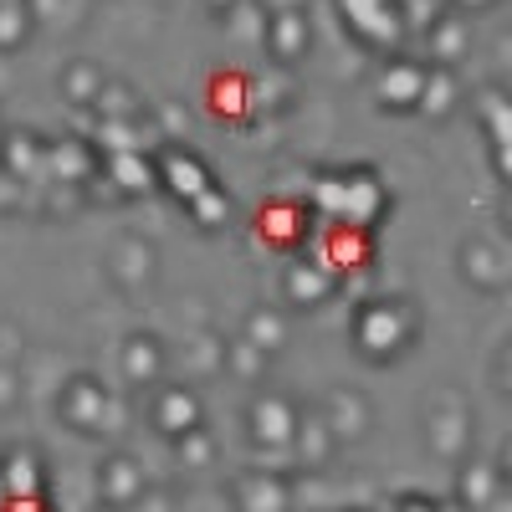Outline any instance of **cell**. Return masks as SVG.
<instances>
[{"mask_svg":"<svg viewBox=\"0 0 512 512\" xmlns=\"http://www.w3.org/2000/svg\"><path fill=\"white\" fill-rule=\"evenodd\" d=\"M354 344H359L364 359H379V364L400 359L415 344V313H410V303H400V297H369V303H359V313H354Z\"/></svg>","mask_w":512,"mask_h":512,"instance_id":"cell-1","label":"cell"},{"mask_svg":"<svg viewBox=\"0 0 512 512\" xmlns=\"http://www.w3.org/2000/svg\"><path fill=\"white\" fill-rule=\"evenodd\" d=\"M338 16L344 26L364 41V47H379V52H395L400 47V0H338Z\"/></svg>","mask_w":512,"mask_h":512,"instance_id":"cell-2","label":"cell"},{"mask_svg":"<svg viewBox=\"0 0 512 512\" xmlns=\"http://www.w3.org/2000/svg\"><path fill=\"white\" fill-rule=\"evenodd\" d=\"M425 77H431V67H420V62H410V57H395L390 67L379 72V82H374L379 108H390V113H420Z\"/></svg>","mask_w":512,"mask_h":512,"instance_id":"cell-3","label":"cell"},{"mask_svg":"<svg viewBox=\"0 0 512 512\" xmlns=\"http://www.w3.org/2000/svg\"><path fill=\"white\" fill-rule=\"evenodd\" d=\"M154 175H159V185L175 195V200H195L200 190H210L216 180H210V169H205V159L200 154H190L185 144H169L164 154H159V164H154Z\"/></svg>","mask_w":512,"mask_h":512,"instance_id":"cell-4","label":"cell"},{"mask_svg":"<svg viewBox=\"0 0 512 512\" xmlns=\"http://www.w3.org/2000/svg\"><path fill=\"white\" fill-rule=\"evenodd\" d=\"M108 415H113V400L98 379H88V374L67 379V390H62V420L67 425H77V431H103Z\"/></svg>","mask_w":512,"mask_h":512,"instance_id":"cell-5","label":"cell"},{"mask_svg":"<svg viewBox=\"0 0 512 512\" xmlns=\"http://www.w3.org/2000/svg\"><path fill=\"white\" fill-rule=\"evenodd\" d=\"M297 431H303V420H297V410L282 395H267V400L251 405V441L256 446L287 451V446H297Z\"/></svg>","mask_w":512,"mask_h":512,"instance_id":"cell-6","label":"cell"},{"mask_svg":"<svg viewBox=\"0 0 512 512\" xmlns=\"http://www.w3.org/2000/svg\"><path fill=\"white\" fill-rule=\"evenodd\" d=\"M384 205H390V195H384L374 169H349L344 175V216H338V226H364L369 231L384 216Z\"/></svg>","mask_w":512,"mask_h":512,"instance_id":"cell-7","label":"cell"},{"mask_svg":"<svg viewBox=\"0 0 512 512\" xmlns=\"http://www.w3.org/2000/svg\"><path fill=\"white\" fill-rule=\"evenodd\" d=\"M308 47H313V26H308V16L297 11V6L272 11V21H267V52L287 67V62H303Z\"/></svg>","mask_w":512,"mask_h":512,"instance_id":"cell-8","label":"cell"},{"mask_svg":"<svg viewBox=\"0 0 512 512\" xmlns=\"http://www.w3.org/2000/svg\"><path fill=\"white\" fill-rule=\"evenodd\" d=\"M154 425H159L169 441H185L190 431H200V400H195L190 384H169V390H159Z\"/></svg>","mask_w":512,"mask_h":512,"instance_id":"cell-9","label":"cell"},{"mask_svg":"<svg viewBox=\"0 0 512 512\" xmlns=\"http://www.w3.org/2000/svg\"><path fill=\"white\" fill-rule=\"evenodd\" d=\"M333 267L328 262H313V256H297V262L287 267V297L297 308H318L323 297L333 292Z\"/></svg>","mask_w":512,"mask_h":512,"instance_id":"cell-10","label":"cell"},{"mask_svg":"<svg viewBox=\"0 0 512 512\" xmlns=\"http://www.w3.org/2000/svg\"><path fill=\"white\" fill-rule=\"evenodd\" d=\"M318 262H328L338 277L354 272V267H364V262H369V231H364V226H338V231L323 241Z\"/></svg>","mask_w":512,"mask_h":512,"instance_id":"cell-11","label":"cell"},{"mask_svg":"<svg viewBox=\"0 0 512 512\" xmlns=\"http://www.w3.org/2000/svg\"><path fill=\"white\" fill-rule=\"evenodd\" d=\"M0 482H6V497L21 502V497H41V461L31 451H11L6 466H0Z\"/></svg>","mask_w":512,"mask_h":512,"instance_id":"cell-12","label":"cell"},{"mask_svg":"<svg viewBox=\"0 0 512 512\" xmlns=\"http://www.w3.org/2000/svg\"><path fill=\"white\" fill-rule=\"evenodd\" d=\"M108 169H113V185H118L123 195H149V190L159 185L154 164H149L144 154H113Z\"/></svg>","mask_w":512,"mask_h":512,"instance_id":"cell-13","label":"cell"},{"mask_svg":"<svg viewBox=\"0 0 512 512\" xmlns=\"http://www.w3.org/2000/svg\"><path fill=\"white\" fill-rule=\"evenodd\" d=\"M159 364H164V349L154 344L149 333L128 338V349H123V374H128V379H134V384H149V379L159 374Z\"/></svg>","mask_w":512,"mask_h":512,"instance_id":"cell-14","label":"cell"},{"mask_svg":"<svg viewBox=\"0 0 512 512\" xmlns=\"http://www.w3.org/2000/svg\"><path fill=\"white\" fill-rule=\"evenodd\" d=\"M139 487H144V477H139V466L128 461V456H113L108 466H103V497L108 502H134L139 497Z\"/></svg>","mask_w":512,"mask_h":512,"instance_id":"cell-15","label":"cell"},{"mask_svg":"<svg viewBox=\"0 0 512 512\" xmlns=\"http://www.w3.org/2000/svg\"><path fill=\"white\" fill-rule=\"evenodd\" d=\"M31 26H36L31 6H21V0H0V52H21Z\"/></svg>","mask_w":512,"mask_h":512,"instance_id":"cell-16","label":"cell"},{"mask_svg":"<svg viewBox=\"0 0 512 512\" xmlns=\"http://www.w3.org/2000/svg\"><path fill=\"white\" fill-rule=\"evenodd\" d=\"M236 497H241V512H282V502H287L277 477H241Z\"/></svg>","mask_w":512,"mask_h":512,"instance_id":"cell-17","label":"cell"},{"mask_svg":"<svg viewBox=\"0 0 512 512\" xmlns=\"http://www.w3.org/2000/svg\"><path fill=\"white\" fill-rule=\"evenodd\" d=\"M477 113H482L487 134H492V149H497V144H512V98H507V93L487 88V93L477 98Z\"/></svg>","mask_w":512,"mask_h":512,"instance_id":"cell-18","label":"cell"},{"mask_svg":"<svg viewBox=\"0 0 512 512\" xmlns=\"http://www.w3.org/2000/svg\"><path fill=\"white\" fill-rule=\"evenodd\" d=\"M88 154H93V144L67 139V144H52V149H47V164H52V175H57V180H82V175H93Z\"/></svg>","mask_w":512,"mask_h":512,"instance_id":"cell-19","label":"cell"},{"mask_svg":"<svg viewBox=\"0 0 512 512\" xmlns=\"http://www.w3.org/2000/svg\"><path fill=\"white\" fill-rule=\"evenodd\" d=\"M62 93H67V103H77V108H93L98 93H103V72H98L93 62H72L67 77H62Z\"/></svg>","mask_w":512,"mask_h":512,"instance_id":"cell-20","label":"cell"},{"mask_svg":"<svg viewBox=\"0 0 512 512\" xmlns=\"http://www.w3.org/2000/svg\"><path fill=\"white\" fill-rule=\"evenodd\" d=\"M262 231L277 246H297V236H303V216H297L292 205H267L262 210Z\"/></svg>","mask_w":512,"mask_h":512,"instance_id":"cell-21","label":"cell"},{"mask_svg":"<svg viewBox=\"0 0 512 512\" xmlns=\"http://www.w3.org/2000/svg\"><path fill=\"white\" fill-rule=\"evenodd\" d=\"M190 216H195V226H205V231H216V226H226V216H231V200H226V190H200L195 200H190Z\"/></svg>","mask_w":512,"mask_h":512,"instance_id":"cell-22","label":"cell"},{"mask_svg":"<svg viewBox=\"0 0 512 512\" xmlns=\"http://www.w3.org/2000/svg\"><path fill=\"white\" fill-rule=\"evenodd\" d=\"M425 36H431V47H436V57H441V62H456V57L466 52V26H461L456 16H441Z\"/></svg>","mask_w":512,"mask_h":512,"instance_id":"cell-23","label":"cell"},{"mask_svg":"<svg viewBox=\"0 0 512 512\" xmlns=\"http://www.w3.org/2000/svg\"><path fill=\"white\" fill-rule=\"evenodd\" d=\"M451 103H456V82H451V72L441 67V72H431V77H425V98H420V113L441 118Z\"/></svg>","mask_w":512,"mask_h":512,"instance_id":"cell-24","label":"cell"},{"mask_svg":"<svg viewBox=\"0 0 512 512\" xmlns=\"http://www.w3.org/2000/svg\"><path fill=\"white\" fill-rule=\"evenodd\" d=\"M93 144H103L108 159L113 154H139V139H134V128H128V118H108L98 134H93Z\"/></svg>","mask_w":512,"mask_h":512,"instance_id":"cell-25","label":"cell"},{"mask_svg":"<svg viewBox=\"0 0 512 512\" xmlns=\"http://www.w3.org/2000/svg\"><path fill=\"white\" fill-rule=\"evenodd\" d=\"M333 436H359L364 431V400L354 395H333Z\"/></svg>","mask_w":512,"mask_h":512,"instance_id":"cell-26","label":"cell"},{"mask_svg":"<svg viewBox=\"0 0 512 512\" xmlns=\"http://www.w3.org/2000/svg\"><path fill=\"white\" fill-rule=\"evenodd\" d=\"M466 267L477 272V282H502V277H507L502 256H492V246H487V241H472V246H466Z\"/></svg>","mask_w":512,"mask_h":512,"instance_id":"cell-27","label":"cell"},{"mask_svg":"<svg viewBox=\"0 0 512 512\" xmlns=\"http://www.w3.org/2000/svg\"><path fill=\"white\" fill-rule=\"evenodd\" d=\"M461 482H466V497H461V502L482 507V502H492V487L502 482V472H497V466H487V461H482V466H472V472H466Z\"/></svg>","mask_w":512,"mask_h":512,"instance_id":"cell-28","label":"cell"},{"mask_svg":"<svg viewBox=\"0 0 512 512\" xmlns=\"http://www.w3.org/2000/svg\"><path fill=\"white\" fill-rule=\"evenodd\" d=\"M246 344H256V349H277L282 344V318L277 313H251V323H246Z\"/></svg>","mask_w":512,"mask_h":512,"instance_id":"cell-29","label":"cell"},{"mask_svg":"<svg viewBox=\"0 0 512 512\" xmlns=\"http://www.w3.org/2000/svg\"><path fill=\"white\" fill-rule=\"evenodd\" d=\"M441 16H436V0H400V26L405 31H431Z\"/></svg>","mask_w":512,"mask_h":512,"instance_id":"cell-30","label":"cell"},{"mask_svg":"<svg viewBox=\"0 0 512 512\" xmlns=\"http://www.w3.org/2000/svg\"><path fill=\"white\" fill-rule=\"evenodd\" d=\"M93 108L103 118H128V113H139V98H128V88H103Z\"/></svg>","mask_w":512,"mask_h":512,"instance_id":"cell-31","label":"cell"},{"mask_svg":"<svg viewBox=\"0 0 512 512\" xmlns=\"http://www.w3.org/2000/svg\"><path fill=\"white\" fill-rule=\"evenodd\" d=\"M175 446H185V456H190V466H200V461L210 456V436H205V425H200V431H190L185 441H175Z\"/></svg>","mask_w":512,"mask_h":512,"instance_id":"cell-32","label":"cell"},{"mask_svg":"<svg viewBox=\"0 0 512 512\" xmlns=\"http://www.w3.org/2000/svg\"><path fill=\"white\" fill-rule=\"evenodd\" d=\"M400 512H456V507H446V502H436V497H405Z\"/></svg>","mask_w":512,"mask_h":512,"instance_id":"cell-33","label":"cell"},{"mask_svg":"<svg viewBox=\"0 0 512 512\" xmlns=\"http://www.w3.org/2000/svg\"><path fill=\"white\" fill-rule=\"evenodd\" d=\"M497 384H502V390H512V344H507L502 359H497Z\"/></svg>","mask_w":512,"mask_h":512,"instance_id":"cell-34","label":"cell"},{"mask_svg":"<svg viewBox=\"0 0 512 512\" xmlns=\"http://www.w3.org/2000/svg\"><path fill=\"white\" fill-rule=\"evenodd\" d=\"M497 169H502V180H512V144H497Z\"/></svg>","mask_w":512,"mask_h":512,"instance_id":"cell-35","label":"cell"},{"mask_svg":"<svg viewBox=\"0 0 512 512\" xmlns=\"http://www.w3.org/2000/svg\"><path fill=\"white\" fill-rule=\"evenodd\" d=\"M6 512H47L41 497H21V502H6Z\"/></svg>","mask_w":512,"mask_h":512,"instance_id":"cell-36","label":"cell"},{"mask_svg":"<svg viewBox=\"0 0 512 512\" xmlns=\"http://www.w3.org/2000/svg\"><path fill=\"white\" fill-rule=\"evenodd\" d=\"M205 6H210V11H221V16H231V11L241 6V0H205Z\"/></svg>","mask_w":512,"mask_h":512,"instance_id":"cell-37","label":"cell"},{"mask_svg":"<svg viewBox=\"0 0 512 512\" xmlns=\"http://www.w3.org/2000/svg\"><path fill=\"white\" fill-rule=\"evenodd\" d=\"M497 472H502V477H512V446H507V451L497 456Z\"/></svg>","mask_w":512,"mask_h":512,"instance_id":"cell-38","label":"cell"},{"mask_svg":"<svg viewBox=\"0 0 512 512\" xmlns=\"http://www.w3.org/2000/svg\"><path fill=\"white\" fill-rule=\"evenodd\" d=\"M461 11H482V6H492V0H456Z\"/></svg>","mask_w":512,"mask_h":512,"instance_id":"cell-39","label":"cell"}]
</instances>
